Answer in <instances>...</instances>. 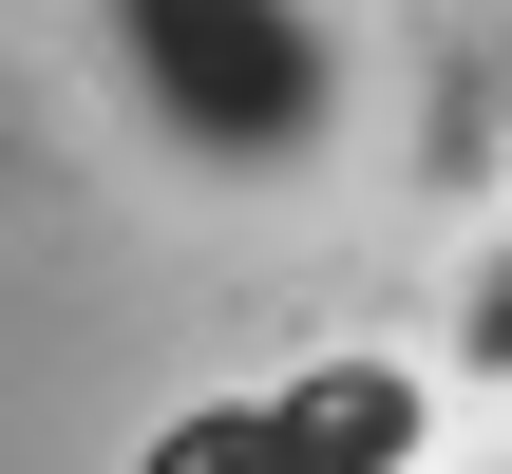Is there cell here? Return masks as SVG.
I'll list each match as a JSON object with an SVG mask.
<instances>
[{"label":"cell","mask_w":512,"mask_h":474,"mask_svg":"<svg viewBox=\"0 0 512 474\" xmlns=\"http://www.w3.org/2000/svg\"><path fill=\"white\" fill-rule=\"evenodd\" d=\"M133 474H285V456H266V399H209V418H171Z\"/></svg>","instance_id":"obj_2"},{"label":"cell","mask_w":512,"mask_h":474,"mask_svg":"<svg viewBox=\"0 0 512 474\" xmlns=\"http://www.w3.org/2000/svg\"><path fill=\"white\" fill-rule=\"evenodd\" d=\"M475 361H512V247H494V285H475Z\"/></svg>","instance_id":"obj_3"},{"label":"cell","mask_w":512,"mask_h":474,"mask_svg":"<svg viewBox=\"0 0 512 474\" xmlns=\"http://www.w3.org/2000/svg\"><path fill=\"white\" fill-rule=\"evenodd\" d=\"M266 456L285 474H418V380L399 361H323L266 399Z\"/></svg>","instance_id":"obj_1"}]
</instances>
